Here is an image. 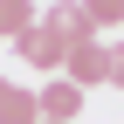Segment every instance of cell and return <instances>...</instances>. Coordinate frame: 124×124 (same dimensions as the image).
Segmentation results:
<instances>
[{
	"label": "cell",
	"mask_w": 124,
	"mask_h": 124,
	"mask_svg": "<svg viewBox=\"0 0 124 124\" xmlns=\"http://www.w3.org/2000/svg\"><path fill=\"white\" fill-rule=\"evenodd\" d=\"M103 83H117V90H124V41H110V69H103Z\"/></svg>",
	"instance_id": "52a82bcc"
},
{
	"label": "cell",
	"mask_w": 124,
	"mask_h": 124,
	"mask_svg": "<svg viewBox=\"0 0 124 124\" xmlns=\"http://www.w3.org/2000/svg\"><path fill=\"white\" fill-rule=\"evenodd\" d=\"M90 35H97V28L83 21V7H76V0H55V7H41L35 28L21 35V62L41 69V76H55L62 55H69V41H90Z\"/></svg>",
	"instance_id": "6da1fadb"
},
{
	"label": "cell",
	"mask_w": 124,
	"mask_h": 124,
	"mask_svg": "<svg viewBox=\"0 0 124 124\" xmlns=\"http://www.w3.org/2000/svg\"><path fill=\"white\" fill-rule=\"evenodd\" d=\"M90 28H124V0H76Z\"/></svg>",
	"instance_id": "8992f818"
},
{
	"label": "cell",
	"mask_w": 124,
	"mask_h": 124,
	"mask_svg": "<svg viewBox=\"0 0 124 124\" xmlns=\"http://www.w3.org/2000/svg\"><path fill=\"white\" fill-rule=\"evenodd\" d=\"M103 69H110V41H69V55H62V76H69L76 90H90V83H103Z\"/></svg>",
	"instance_id": "7a4b0ae2"
},
{
	"label": "cell",
	"mask_w": 124,
	"mask_h": 124,
	"mask_svg": "<svg viewBox=\"0 0 124 124\" xmlns=\"http://www.w3.org/2000/svg\"><path fill=\"white\" fill-rule=\"evenodd\" d=\"M35 124H55V117H35Z\"/></svg>",
	"instance_id": "ba28073f"
},
{
	"label": "cell",
	"mask_w": 124,
	"mask_h": 124,
	"mask_svg": "<svg viewBox=\"0 0 124 124\" xmlns=\"http://www.w3.org/2000/svg\"><path fill=\"white\" fill-rule=\"evenodd\" d=\"M35 28V0H0V41H21Z\"/></svg>",
	"instance_id": "5b68a950"
},
{
	"label": "cell",
	"mask_w": 124,
	"mask_h": 124,
	"mask_svg": "<svg viewBox=\"0 0 124 124\" xmlns=\"http://www.w3.org/2000/svg\"><path fill=\"white\" fill-rule=\"evenodd\" d=\"M35 110L55 117V124H76V117H83V90H76L69 76H62V83H41L35 90Z\"/></svg>",
	"instance_id": "3957f363"
},
{
	"label": "cell",
	"mask_w": 124,
	"mask_h": 124,
	"mask_svg": "<svg viewBox=\"0 0 124 124\" xmlns=\"http://www.w3.org/2000/svg\"><path fill=\"white\" fill-rule=\"evenodd\" d=\"M41 110H35V90H21V83H7L0 76V124H35Z\"/></svg>",
	"instance_id": "277c9868"
}]
</instances>
